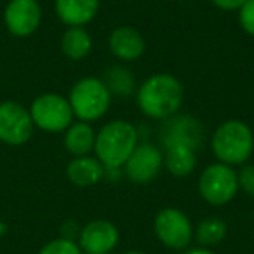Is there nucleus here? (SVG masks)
I'll use <instances>...</instances> for the list:
<instances>
[{"instance_id": "obj_4", "label": "nucleus", "mask_w": 254, "mask_h": 254, "mask_svg": "<svg viewBox=\"0 0 254 254\" xmlns=\"http://www.w3.org/2000/svg\"><path fill=\"white\" fill-rule=\"evenodd\" d=\"M112 92L99 77L80 78L71 85L68 94V101L73 110L75 119L89 124L106 115L112 105Z\"/></svg>"}, {"instance_id": "obj_6", "label": "nucleus", "mask_w": 254, "mask_h": 254, "mask_svg": "<svg viewBox=\"0 0 254 254\" xmlns=\"http://www.w3.org/2000/svg\"><path fill=\"white\" fill-rule=\"evenodd\" d=\"M198 193L214 207L230 204L239 193L237 171L223 162L205 166L198 176Z\"/></svg>"}, {"instance_id": "obj_11", "label": "nucleus", "mask_w": 254, "mask_h": 254, "mask_svg": "<svg viewBox=\"0 0 254 254\" xmlns=\"http://www.w3.org/2000/svg\"><path fill=\"white\" fill-rule=\"evenodd\" d=\"M42 23V7L39 0H9L4 9V25L18 39L30 37Z\"/></svg>"}, {"instance_id": "obj_26", "label": "nucleus", "mask_w": 254, "mask_h": 254, "mask_svg": "<svg viewBox=\"0 0 254 254\" xmlns=\"http://www.w3.org/2000/svg\"><path fill=\"white\" fill-rule=\"evenodd\" d=\"M5 232H7V226H5V223H4V219L0 218V239L5 235Z\"/></svg>"}, {"instance_id": "obj_18", "label": "nucleus", "mask_w": 254, "mask_h": 254, "mask_svg": "<svg viewBox=\"0 0 254 254\" xmlns=\"http://www.w3.org/2000/svg\"><path fill=\"white\" fill-rule=\"evenodd\" d=\"M164 169L176 178H187L197 169V152L187 146H171L162 150Z\"/></svg>"}, {"instance_id": "obj_23", "label": "nucleus", "mask_w": 254, "mask_h": 254, "mask_svg": "<svg viewBox=\"0 0 254 254\" xmlns=\"http://www.w3.org/2000/svg\"><path fill=\"white\" fill-rule=\"evenodd\" d=\"M239 25L247 35L254 37V0H247L239 9Z\"/></svg>"}, {"instance_id": "obj_25", "label": "nucleus", "mask_w": 254, "mask_h": 254, "mask_svg": "<svg viewBox=\"0 0 254 254\" xmlns=\"http://www.w3.org/2000/svg\"><path fill=\"white\" fill-rule=\"evenodd\" d=\"M187 254H216V253H214V251L209 249V247H202V246H198V247H193V249L187 251Z\"/></svg>"}, {"instance_id": "obj_19", "label": "nucleus", "mask_w": 254, "mask_h": 254, "mask_svg": "<svg viewBox=\"0 0 254 254\" xmlns=\"http://www.w3.org/2000/svg\"><path fill=\"white\" fill-rule=\"evenodd\" d=\"M226 233H228V226L225 219L218 216H209L197 223V226L193 228V239L202 247H214L226 239Z\"/></svg>"}, {"instance_id": "obj_13", "label": "nucleus", "mask_w": 254, "mask_h": 254, "mask_svg": "<svg viewBox=\"0 0 254 254\" xmlns=\"http://www.w3.org/2000/svg\"><path fill=\"white\" fill-rule=\"evenodd\" d=\"M108 49L122 63H134L145 54L146 40L138 28L122 25L112 30L108 37Z\"/></svg>"}, {"instance_id": "obj_8", "label": "nucleus", "mask_w": 254, "mask_h": 254, "mask_svg": "<svg viewBox=\"0 0 254 254\" xmlns=\"http://www.w3.org/2000/svg\"><path fill=\"white\" fill-rule=\"evenodd\" d=\"M205 138V127L197 117L188 113H176L162 120L159 139L162 150L171 146H187L197 152Z\"/></svg>"}, {"instance_id": "obj_9", "label": "nucleus", "mask_w": 254, "mask_h": 254, "mask_svg": "<svg viewBox=\"0 0 254 254\" xmlns=\"http://www.w3.org/2000/svg\"><path fill=\"white\" fill-rule=\"evenodd\" d=\"M33 120L30 110L18 101L0 103V141L9 146H21L33 136Z\"/></svg>"}, {"instance_id": "obj_20", "label": "nucleus", "mask_w": 254, "mask_h": 254, "mask_svg": "<svg viewBox=\"0 0 254 254\" xmlns=\"http://www.w3.org/2000/svg\"><path fill=\"white\" fill-rule=\"evenodd\" d=\"M103 82L106 84L112 96L127 98L136 91V78L132 71L124 64H113L105 71Z\"/></svg>"}, {"instance_id": "obj_2", "label": "nucleus", "mask_w": 254, "mask_h": 254, "mask_svg": "<svg viewBox=\"0 0 254 254\" xmlns=\"http://www.w3.org/2000/svg\"><path fill=\"white\" fill-rule=\"evenodd\" d=\"M139 143V132L129 120L117 119L106 122L96 132L94 155L105 169H122Z\"/></svg>"}, {"instance_id": "obj_14", "label": "nucleus", "mask_w": 254, "mask_h": 254, "mask_svg": "<svg viewBox=\"0 0 254 254\" xmlns=\"http://www.w3.org/2000/svg\"><path fill=\"white\" fill-rule=\"evenodd\" d=\"M99 0H54V11L63 25L85 26L99 12Z\"/></svg>"}, {"instance_id": "obj_1", "label": "nucleus", "mask_w": 254, "mask_h": 254, "mask_svg": "<svg viewBox=\"0 0 254 254\" xmlns=\"http://www.w3.org/2000/svg\"><path fill=\"white\" fill-rule=\"evenodd\" d=\"M185 101V87L171 73H153L136 87V105L145 117L166 120L180 113Z\"/></svg>"}, {"instance_id": "obj_12", "label": "nucleus", "mask_w": 254, "mask_h": 254, "mask_svg": "<svg viewBox=\"0 0 254 254\" xmlns=\"http://www.w3.org/2000/svg\"><path fill=\"white\" fill-rule=\"evenodd\" d=\"M120 240V232L108 219H92L80 228L77 244L84 254H110Z\"/></svg>"}, {"instance_id": "obj_24", "label": "nucleus", "mask_w": 254, "mask_h": 254, "mask_svg": "<svg viewBox=\"0 0 254 254\" xmlns=\"http://www.w3.org/2000/svg\"><path fill=\"white\" fill-rule=\"evenodd\" d=\"M211 2L221 11H239L247 0H211Z\"/></svg>"}, {"instance_id": "obj_15", "label": "nucleus", "mask_w": 254, "mask_h": 254, "mask_svg": "<svg viewBox=\"0 0 254 254\" xmlns=\"http://www.w3.org/2000/svg\"><path fill=\"white\" fill-rule=\"evenodd\" d=\"M66 178L78 188L96 187L105 178V166L96 157H71L66 166Z\"/></svg>"}, {"instance_id": "obj_10", "label": "nucleus", "mask_w": 254, "mask_h": 254, "mask_svg": "<svg viewBox=\"0 0 254 254\" xmlns=\"http://www.w3.org/2000/svg\"><path fill=\"white\" fill-rule=\"evenodd\" d=\"M164 169V153L150 141H139L124 164V176L134 185H150Z\"/></svg>"}, {"instance_id": "obj_17", "label": "nucleus", "mask_w": 254, "mask_h": 254, "mask_svg": "<svg viewBox=\"0 0 254 254\" xmlns=\"http://www.w3.org/2000/svg\"><path fill=\"white\" fill-rule=\"evenodd\" d=\"M61 53L71 61H82L92 51V37L85 26H66L60 40Z\"/></svg>"}, {"instance_id": "obj_21", "label": "nucleus", "mask_w": 254, "mask_h": 254, "mask_svg": "<svg viewBox=\"0 0 254 254\" xmlns=\"http://www.w3.org/2000/svg\"><path fill=\"white\" fill-rule=\"evenodd\" d=\"M37 254H84V253H82L77 240L58 237V239H53L47 244H44Z\"/></svg>"}, {"instance_id": "obj_3", "label": "nucleus", "mask_w": 254, "mask_h": 254, "mask_svg": "<svg viewBox=\"0 0 254 254\" xmlns=\"http://www.w3.org/2000/svg\"><path fill=\"white\" fill-rule=\"evenodd\" d=\"M211 148L218 162L226 166H244L254 152V132L246 122L230 119L216 127Z\"/></svg>"}, {"instance_id": "obj_27", "label": "nucleus", "mask_w": 254, "mask_h": 254, "mask_svg": "<svg viewBox=\"0 0 254 254\" xmlns=\"http://www.w3.org/2000/svg\"><path fill=\"white\" fill-rule=\"evenodd\" d=\"M122 254H146V253H143V251H126Z\"/></svg>"}, {"instance_id": "obj_7", "label": "nucleus", "mask_w": 254, "mask_h": 254, "mask_svg": "<svg viewBox=\"0 0 254 254\" xmlns=\"http://www.w3.org/2000/svg\"><path fill=\"white\" fill-rule=\"evenodd\" d=\"M193 223L180 207H164L153 218V233L167 249L183 251L193 240Z\"/></svg>"}, {"instance_id": "obj_16", "label": "nucleus", "mask_w": 254, "mask_h": 254, "mask_svg": "<svg viewBox=\"0 0 254 254\" xmlns=\"http://www.w3.org/2000/svg\"><path fill=\"white\" fill-rule=\"evenodd\" d=\"M96 131L89 122L77 120L63 132V145L64 150L71 157H84L91 155L94 152Z\"/></svg>"}, {"instance_id": "obj_5", "label": "nucleus", "mask_w": 254, "mask_h": 254, "mask_svg": "<svg viewBox=\"0 0 254 254\" xmlns=\"http://www.w3.org/2000/svg\"><path fill=\"white\" fill-rule=\"evenodd\" d=\"M28 110L33 126L49 134L64 132L75 120L68 98L58 94V92H44V94L37 96Z\"/></svg>"}, {"instance_id": "obj_22", "label": "nucleus", "mask_w": 254, "mask_h": 254, "mask_svg": "<svg viewBox=\"0 0 254 254\" xmlns=\"http://www.w3.org/2000/svg\"><path fill=\"white\" fill-rule=\"evenodd\" d=\"M237 178H239V190H242L249 197H254V164L240 166V171H237Z\"/></svg>"}]
</instances>
